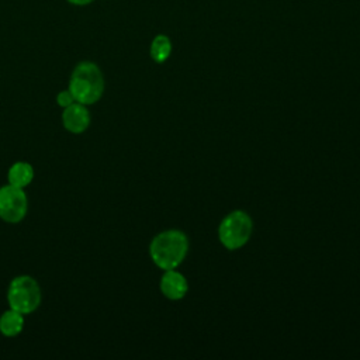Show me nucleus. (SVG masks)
<instances>
[{
  "label": "nucleus",
  "mask_w": 360,
  "mask_h": 360,
  "mask_svg": "<svg viewBox=\"0 0 360 360\" xmlns=\"http://www.w3.org/2000/svg\"><path fill=\"white\" fill-rule=\"evenodd\" d=\"M24 328V315L14 309H7L0 316V332L7 338L17 336Z\"/></svg>",
  "instance_id": "9"
},
{
  "label": "nucleus",
  "mask_w": 360,
  "mask_h": 360,
  "mask_svg": "<svg viewBox=\"0 0 360 360\" xmlns=\"http://www.w3.org/2000/svg\"><path fill=\"white\" fill-rule=\"evenodd\" d=\"M34 179V169L28 162H15L10 166L7 180L10 184L17 187H27Z\"/></svg>",
  "instance_id": "8"
},
{
  "label": "nucleus",
  "mask_w": 360,
  "mask_h": 360,
  "mask_svg": "<svg viewBox=\"0 0 360 360\" xmlns=\"http://www.w3.org/2000/svg\"><path fill=\"white\" fill-rule=\"evenodd\" d=\"M188 250V239L179 229H169L158 233L149 246V255L153 263L163 269H176L186 257Z\"/></svg>",
  "instance_id": "1"
},
{
  "label": "nucleus",
  "mask_w": 360,
  "mask_h": 360,
  "mask_svg": "<svg viewBox=\"0 0 360 360\" xmlns=\"http://www.w3.org/2000/svg\"><path fill=\"white\" fill-rule=\"evenodd\" d=\"M41 288L31 276H17L11 280L7 290V301L11 309L22 315L34 312L41 304Z\"/></svg>",
  "instance_id": "3"
},
{
  "label": "nucleus",
  "mask_w": 360,
  "mask_h": 360,
  "mask_svg": "<svg viewBox=\"0 0 360 360\" xmlns=\"http://www.w3.org/2000/svg\"><path fill=\"white\" fill-rule=\"evenodd\" d=\"M91 1H94V0H68V3H70L73 6H86V4H90Z\"/></svg>",
  "instance_id": "12"
},
{
  "label": "nucleus",
  "mask_w": 360,
  "mask_h": 360,
  "mask_svg": "<svg viewBox=\"0 0 360 360\" xmlns=\"http://www.w3.org/2000/svg\"><path fill=\"white\" fill-rule=\"evenodd\" d=\"M28 210V198L24 188L6 184L0 187V218L8 224L20 222Z\"/></svg>",
  "instance_id": "5"
},
{
  "label": "nucleus",
  "mask_w": 360,
  "mask_h": 360,
  "mask_svg": "<svg viewBox=\"0 0 360 360\" xmlns=\"http://www.w3.org/2000/svg\"><path fill=\"white\" fill-rule=\"evenodd\" d=\"M56 103H58L62 108H66V107H69L70 104L76 103V100H75L73 94L70 93V90L68 89V90H62V91L58 93V96H56Z\"/></svg>",
  "instance_id": "11"
},
{
  "label": "nucleus",
  "mask_w": 360,
  "mask_h": 360,
  "mask_svg": "<svg viewBox=\"0 0 360 360\" xmlns=\"http://www.w3.org/2000/svg\"><path fill=\"white\" fill-rule=\"evenodd\" d=\"M62 124L65 129L72 134H82L90 125V112L84 104L73 103L69 107L63 108Z\"/></svg>",
  "instance_id": "6"
},
{
  "label": "nucleus",
  "mask_w": 360,
  "mask_h": 360,
  "mask_svg": "<svg viewBox=\"0 0 360 360\" xmlns=\"http://www.w3.org/2000/svg\"><path fill=\"white\" fill-rule=\"evenodd\" d=\"M172 53V42L169 37L160 34L156 35L150 44V56L155 62L163 63Z\"/></svg>",
  "instance_id": "10"
},
{
  "label": "nucleus",
  "mask_w": 360,
  "mask_h": 360,
  "mask_svg": "<svg viewBox=\"0 0 360 360\" xmlns=\"http://www.w3.org/2000/svg\"><path fill=\"white\" fill-rule=\"evenodd\" d=\"M253 231L252 218L240 210L229 212L219 224L218 238L219 242L229 250L242 248L250 238Z\"/></svg>",
  "instance_id": "4"
},
{
  "label": "nucleus",
  "mask_w": 360,
  "mask_h": 360,
  "mask_svg": "<svg viewBox=\"0 0 360 360\" xmlns=\"http://www.w3.org/2000/svg\"><path fill=\"white\" fill-rule=\"evenodd\" d=\"M69 90L75 100L84 105L96 104L104 93V77L94 62H80L70 75Z\"/></svg>",
  "instance_id": "2"
},
{
  "label": "nucleus",
  "mask_w": 360,
  "mask_h": 360,
  "mask_svg": "<svg viewBox=\"0 0 360 360\" xmlns=\"http://www.w3.org/2000/svg\"><path fill=\"white\" fill-rule=\"evenodd\" d=\"M188 284L186 277L174 269L166 270L160 278V291L169 300H180L186 295Z\"/></svg>",
  "instance_id": "7"
}]
</instances>
